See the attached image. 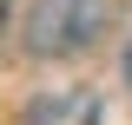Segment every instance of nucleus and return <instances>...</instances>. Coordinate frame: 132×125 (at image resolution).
<instances>
[{
  "mask_svg": "<svg viewBox=\"0 0 132 125\" xmlns=\"http://www.w3.org/2000/svg\"><path fill=\"white\" fill-rule=\"evenodd\" d=\"M126 79H132V46H126Z\"/></svg>",
  "mask_w": 132,
  "mask_h": 125,
  "instance_id": "f03ea898",
  "label": "nucleus"
},
{
  "mask_svg": "<svg viewBox=\"0 0 132 125\" xmlns=\"http://www.w3.org/2000/svg\"><path fill=\"white\" fill-rule=\"evenodd\" d=\"M0 13H7V0H0Z\"/></svg>",
  "mask_w": 132,
  "mask_h": 125,
  "instance_id": "7ed1b4c3",
  "label": "nucleus"
},
{
  "mask_svg": "<svg viewBox=\"0 0 132 125\" xmlns=\"http://www.w3.org/2000/svg\"><path fill=\"white\" fill-rule=\"evenodd\" d=\"M99 20H106L99 0H40V13H33V46L73 53V46H86L99 33Z\"/></svg>",
  "mask_w": 132,
  "mask_h": 125,
  "instance_id": "f257e3e1",
  "label": "nucleus"
}]
</instances>
